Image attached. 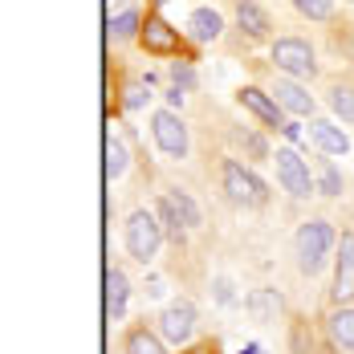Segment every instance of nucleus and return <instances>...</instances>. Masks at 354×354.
<instances>
[{"label":"nucleus","mask_w":354,"mask_h":354,"mask_svg":"<svg viewBox=\"0 0 354 354\" xmlns=\"http://www.w3.org/2000/svg\"><path fill=\"white\" fill-rule=\"evenodd\" d=\"M216 176H220V192L228 204H236V208H265L269 204V183L241 155H220Z\"/></svg>","instance_id":"obj_1"},{"label":"nucleus","mask_w":354,"mask_h":354,"mask_svg":"<svg viewBox=\"0 0 354 354\" xmlns=\"http://www.w3.org/2000/svg\"><path fill=\"white\" fill-rule=\"evenodd\" d=\"M334 252H338V228L326 216H310V220L297 224V232H293V257H297V273L301 277H314Z\"/></svg>","instance_id":"obj_2"},{"label":"nucleus","mask_w":354,"mask_h":354,"mask_svg":"<svg viewBox=\"0 0 354 354\" xmlns=\"http://www.w3.org/2000/svg\"><path fill=\"white\" fill-rule=\"evenodd\" d=\"M159 8H163V4L155 0V4L147 8V17H142L139 45L147 49V57H171V62L183 57V62H196V45L187 41V33H179L176 25H167Z\"/></svg>","instance_id":"obj_3"},{"label":"nucleus","mask_w":354,"mask_h":354,"mask_svg":"<svg viewBox=\"0 0 354 354\" xmlns=\"http://www.w3.org/2000/svg\"><path fill=\"white\" fill-rule=\"evenodd\" d=\"M269 62L273 70L285 73V77H297V82H314L322 73L318 66V49L297 33H285V37H273L269 41Z\"/></svg>","instance_id":"obj_4"},{"label":"nucleus","mask_w":354,"mask_h":354,"mask_svg":"<svg viewBox=\"0 0 354 354\" xmlns=\"http://www.w3.org/2000/svg\"><path fill=\"white\" fill-rule=\"evenodd\" d=\"M163 241H167V236H163V224H159L155 208H135V212L127 216V224H122V248H127L131 261L155 265Z\"/></svg>","instance_id":"obj_5"},{"label":"nucleus","mask_w":354,"mask_h":354,"mask_svg":"<svg viewBox=\"0 0 354 354\" xmlns=\"http://www.w3.org/2000/svg\"><path fill=\"white\" fill-rule=\"evenodd\" d=\"M273 167H277V183H281V192L289 200H310V196H318L310 159H301L293 147H277V151H273Z\"/></svg>","instance_id":"obj_6"},{"label":"nucleus","mask_w":354,"mask_h":354,"mask_svg":"<svg viewBox=\"0 0 354 354\" xmlns=\"http://www.w3.org/2000/svg\"><path fill=\"white\" fill-rule=\"evenodd\" d=\"M151 139H155L163 159H187V151H192L187 122L179 118V110H167V106L151 110Z\"/></svg>","instance_id":"obj_7"},{"label":"nucleus","mask_w":354,"mask_h":354,"mask_svg":"<svg viewBox=\"0 0 354 354\" xmlns=\"http://www.w3.org/2000/svg\"><path fill=\"white\" fill-rule=\"evenodd\" d=\"M196 326H200V310H196L192 297L167 301V306L159 310V318H155V330L163 334L167 346H187V342L196 338Z\"/></svg>","instance_id":"obj_8"},{"label":"nucleus","mask_w":354,"mask_h":354,"mask_svg":"<svg viewBox=\"0 0 354 354\" xmlns=\"http://www.w3.org/2000/svg\"><path fill=\"white\" fill-rule=\"evenodd\" d=\"M265 90H269V94H273V102H277L285 114H293V118H314V110H318L314 94H310V86H306V82H297V77L273 73Z\"/></svg>","instance_id":"obj_9"},{"label":"nucleus","mask_w":354,"mask_h":354,"mask_svg":"<svg viewBox=\"0 0 354 354\" xmlns=\"http://www.w3.org/2000/svg\"><path fill=\"white\" fill-rule=\"evenodd\" d=\"M236 106L245 110V114H252L265 131H285V110L273 102V94L265 90V86H252V82H245L241 90H236Z\"/></svg>","instance_id":"obj_10"},{"label":"nucleus","mask_w":354,"mask_h":354,"mask_svg":"<svg viewBox=\"0 0 354 354\" xmlns=\"http://www.w3.org/2000/svg\"><path fill=\"white\" fill-rule=\"evenodd\" d=\"M330 306H354V232L338 236L334 252V281H330Z\"/></svg>","instance_id":"obj_11"},{"label":"nucleus","mask_w":354,"mask_h":354,"mask_svg":"<svg viewBox=\"0 0 354 354\" xmlns=\"http://www.w3.org/2000/svg\"><path fill=\"white\" fill-rule=\"evenodd\" d=\"M285 342H289V354H338L334 342L326 338V330H318L306 314H293V318H289Z\"/></svg>","instance_id":"obj_12"},{"label":"nucleus","mask_w":354,"mask_h":354,"mask_svg":"<svg viewBox=\"0 0 354 354\" xmlns=\"http://www.w3.org/2000/svg\"><path fill=\"white\" fill-rule=\"evenodd\" d=\"M245 310H248V318L257 322V326H273V322H281L285 318L281 289H273V285H257V289H248L245 293Z\"/></svg>","instance_id":"obj_13"},{"label":"nucleus","mask_w":354,"mask_h":354,"mask_svg":"<svg viewBox=\"0 0 354 354\" xmlns=\"http://www.w3.org/2000/svg\"><path fill=\"white\" fill-rule=\"evenodd\" d=\"M183 33H187L192 45H216V41L224 37V17H220V8H212V4L192 8V17H187Z\"/></svg>","instance_id":"obj_14"},{"label":"nucleus","mask_w":354,"mask_h":354,"mask_svg":"<svg viewBox=\"0 0 354 354\" xmlns=\"http://www.w3.org/2000/svg\"><path fill=\"white\" fill-rule=\"evenodd\" d=\"M232 17H236V29L248 41H269L273 37V17L257 0H232Z\"/></svg>","instance_id":"obj_15"},{"label":"nucleus","mask_w":354,"mask_h":354,"mask_svg":"<svg viewBox=\"0 0 354 354\" xmlns=\"http://www.w3.org/2000/svg\"><path fill=\"white\" fill-rule=\"evenodd\" d=\"M122 354H171V351H167L163 334L142 318V322H131L122 330Z\"/></svg>","instance_id":"obj_16"},{"label":"nucleus","mask_w":354,"mask_h":354,"mask_svg":"<svg viewBox=\"0 0 354 354\" xmlns=\"http://www.w3.org/2000/svg\"><path fill=\"white\" fill-rule=\"evenodd\" d=\"M322 330H326V338L334 342L338 354H354V306H330Z\"/></svg>","instance_id":"obj_17"},{"label":"nucleus","mask_w":354,"mask_h":354,"mask_svg":"<svg viewBox=\"0 0 354 354\" xmlns=\"http://www.w3.org/2000/svg\"><path fill=\"white\" fill-rule=\"evenodd\" d=\"M310 139H314V147H318L322 155H346L351 151V135L334 122V118H310Z\"/></svg>","instance_id":"obj_18"},{"label":"nucleus","mask_w":354,"mask_h":354,"mask_svg":"<svg viewBox=\"0 0 354 354\" xmlns=\"http://www.w3.org/2000/svg\"><path fill=\"white\" fill-rule=\"evenodd\" d=\"M326 106L334 114V122L354 127V77H330L326 82Z\"/></svg>","instance_id":"obj_19"},{"label":"nucleus","mask_w":354,"mask_h":354,"mask_svg":"<svg viewBox=\"0 0 354 354\" xmlns=\"http://www.w3.org/2000/svg\"><path fill=\"white\" fill-rule=\"evenodd\" d=\"M228 142L245 155L248 163H273V147H269V139H265L261 131H252V127H228Z\"/></svg>","instance_id":"obj_20"},{"label":"nucleus","mask_w":354,"mask_h":354,"mask_svg":"<svg viewBox=\"0 0 354 354\" xmlns=\"http://www.w3.org/2000/svg\"><path fill=\"white\" fill-rule=\"evenodd\" d=\"M127 306H131V277L122 273V265H110L106 269V314H110V322L127 318Z\"/></svg>","instance_id":"obj_21"},{"label":"nucleus","mask_w":354,"mask_h":354,"mask_svg":"<svg viewBox=\"0 0 354 354\" xmlns=\"http://www.w3.org/2000/svg\"><path fill=\"white\" fill-rule=\"evenodd\" d=\"M314 183H318V196H326V200H338L342 192H346V179H342V171L330 163V155H314Z\"/></svg>","instance_id":"obj_22"},{"label":"nucleus","mask_w":354,"mask_h":354,"mask_svg":"<svg viewBox=\"0 0 354 354\" xmlns=\"http://www.w3.org/2000/svg\"><path fill=\"white\" fill-rule=\"evenodd\" d=\"M155 216H159V224H163V236L171 241L176 248L187 245V224H183V216L176 212V204L167 200V196H159L155 200Z\"/></svg>","instance_id":"obj_23"},{"label":"nucleus","mask_w":354,"mask_h":354,"mask_svg":"<svg viewBox=\"0 0 354 354\" xmlns=\"http://www.w3.org/2000/svg\"><path fill=\"white\" fill-rule=\"evenodd\" d=\"M106 33H110V41H114V45L139 41V37H142V12H139V8H122L118 17H110Z\"/></svg>","instance_id":"obj_24"},{"label":"nucleus","mask_w":354,"mask_h":354,"mask_svg":"<svg viewBox=\"0 0 354 354\" xmlns=\"http://www.w3.org/2000/svg\"><path fill=\"white\" fill-rule=\"evenodd\" d=\"M163 196H167V200L176 204V212L183 216L187 232H200V228H204V212H200V204H196V196H192L187 187H179V183H176V187H167Z\"/></svg>","instance_id":"obj_25"},{"label":"nucleus","mask_w":354,"mask_h":354,"mask_svg":"<svg viewBox=\"0 0 354 354\" xmlns=\"http://www.w3.org/2000/svg\"><path fill=\"white\" fill-rule=\"evenodd\" d=\"M147 98H151V86H147L142 77H131V82H122V90H118V110L135 114V110L147 106Z\"/></svg>","instance_id":"obj_26"},{"label":"nucleus","mask_w":354,"mask_h":354,"mask_svg":"<svg viewBox=\"0 0 354 354\" xmlns=\"http://www.w3.org/2000/svg\"><path fill=\"white\" fill-rule=\"evenodd\" d=\"M127 167H131V151H127V142L118 139V135H110V142H106V176L122 179L127 176Z\"/></svg>","instance_id":"obj_27"},{"label":"nucleus","mask_w":354,"mask_h":354,"mask_svg":"<svg viewBox=\"0 0 354 354\" xmlns=\"http://www.w3.org/2000/svg\"><path fill=\"white\" fill-rule=\"evenodd\" d=\"M167 77H171V86H179L183 94H192V90L200 86V73H196V62H183V57L167 66Z\"/></svg>","instance_id":"obj_28"},{"label":"nucleus","mask_w":354,"mask_h":354,"mask_svg":"<svg viewBox=\"0 0 354 354\" xmlns=\"http://www.w3.org/2000/svg\"><path fill=\"white\" fill-rule=\"evenodd\" d=\"M306 21H334V0H289Z\"/></svg>","instance_id":"obj_29"},{"label":"nucleus","mask_w":354,"mask_h":354,"mask_svg":"<svg viewBox=\"0 0 354 354\" xmlns=\"http://www.w3.org/2000/svg\"><path fill=\"white\" fill-rule=\"evenodd\" d=\"M212 301L216 306H236L241 297H236V285L228 281V277H212Z\"/></svg>","instance_id":"obj_30"},{"label":"nucleus","mask_w":354,"mask_h":354,"mask_svg":"<svg viewBox=\"0 0 354 354\" xmlns=\"http://www.w3.org/2000/svg\"><path fill=\"white\" fill-rule=\"evenodd\" d=\"M179 354H224V346H220V338H216V334H208V338H200V342L179 346Z\"/></svg>","instance_id":"obj_31"},{"label":"nucleus","mask_w":354,"mask_h":354,"mask_svg":"<svg viewBox=\"0 0 354 354\" xmlns=\"http://www.w3.org/2000/svg\"><path fill=\"white\" fill-rule=\"evenodd\" d=\"M163 98H167V110L183 106V90H179V86H167V90H163Z\"/></svg>","instance_id":"obj_32"},{"label":"nucleus","mask_w":354,"mask_h":354,"mask_svg":"<svg viewBox=\"0 0 354 354\" xmlns=\"http://www.w3.org/2000/svg\"><path fill=\"white\" fill-rule=\"evenodd\" d=\"M281 135H285V139H301V127H297V122H285Z\"/></svg>","instance_id":"obj_33"},{"label":"nucleus","mask_w":354,"mask_h":354,"mask_svg":"<svg viewBox=\"0 0 354 354\" xmlns=\"http://www.w3.org/2000/svg\"><path fill=\"white\" fill-rule=\"evenodd\" d=\"M241 354H265V351H261V346H245Z\"/></svg>","instance_id":"obj_34"},{"label":"nucleus","mask_w":354,"mask_h":354,"mask_svg":"<svg viewBox=\"0 0 354 354\" xmlns=\"http://www.w3.org/2000/svg\"><path fill=\"white\" fill-rule=\"evenodd\" d=\"M122 4H127V0H110V8H122Z\"/></svg>","instance_id":"obj_35"}]
</instances>
